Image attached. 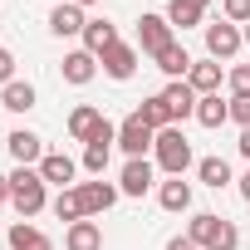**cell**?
I'll return each mask as SVG.
<instances>
[{"label": "cell", "mask_w": 250, "mask_h": 250, "mask_svg": "<svg viewBox=\"0 0 250 250\" xmlns=\"http://www.w3.org/2000/svg\"><path fill=\"white\" fill-rule=\"evenodd\" d=\"M44 177H40V167H15L10 172V206L20 211V221H30V216H40L44 211Z\"/></svg>", "instance_id": "cell-1"}, {"label": "cell", "mask_w": 250, "mask_h": 250, "mask_svg": "<svg viewBox=\"0 0 250 250\" xmlns=\"http://www.w3.org/2000/svg\"><path fill=\"white\" fill-rule=\"evenodd\" d=\"M187 235H191L201 250H235V245H240V230H235L226 216H211V211H196L191 226H187Z\"/></svg>", "instance_id": "cell-2"}, {"label": "cell", "mask_w": 250, "mask_h": 250, "mask_svg": "<svg viewBox=\"0 0 250 250\" xmlns=\"http://www.w3.org/2000/svg\"><path fill=\"white\" fill-rule=\"evenodd\" d=\"M152 152H157V167H162L167 177H187V167H191V143H187L182 128H162Z\"/></svg>", "instance_id": "cell-3"}, {"label": "cell", "mask_w": 250, "mask_h": 250, "mask_svg": "<svg viewBox=\"0 0 250 250\" xmlns=\"http://www.w3.org/2000/svg\"><path fill=\"white\" fill-rule=\"evenodd\" d=\"M113 147H118V128L103 118V128L83 143V172H93V177H103V167H108V157H113Z\"/></svg>", "instance_id": "cell-4"}, {"label": "cell", "mask_w": 250, "mask_h": 250, "mask_svg": "<svg viewBox=\"0 0 250 250\" xmlns=\"http://www.w3.org/2000/svg\"><path fill=\"white\" fill-rule=\"evenodd\" d=\"M240 44H245V35H240L230 20H211V25H206V54H211L216 64H221V59H235Z\"/></svg>", "instance_id": "cell-5"}, {"label": "cell", "mask_w": 250, "mask_h": 250, "mask_svg": "<svg viewBox=\"0 0 250 250\" xmlns=\"http://www.w3.org/2000/svg\"><path fill=\"white\" fill-rule=\"evenodd\" d=\"M118 147L128 152V157H143L147 147H157V133L133 113V118H123V123H118Z\"/></svg>", "instance_id": "cell-6"}, {"label": "cell", "mask_w": 250, "mask_h": 250, "mask_svg": "<svg viewBox=\"0 0 250 250\" xmlns=\"http://www.w3.org/2000/svg\"><path fill=\"white\" fill-rule=\"evenodd\" d=\"M167 44H177V40H172V25H167V15H143V20H138V49L157 59Z\"/></svg>", "instance_id": "cell-7"}, {"label": "cell", "mask_w": 250, "mask_h": 250, "mask_svg": "<svg viewBox=\"0 0 250 250\" xmlns=\"http://www.w3.org/2000/svg\"><path fill=\"white\" fill-rule=\"evenodd\" d=\"M5 147H10V157H15L20 167H40V162H44V138L30 133V128H15V133L5 138Z\"/></svg>", "instance_id": "cell-8"}, {"label": "cell", "mask_w": 250, "mask_h": 250, "mask_svg": "<svg viewBox=\"0 0 250 250\" xmlns=\"http://www.w3.org/2000/svg\"><path fill=\"white\" fill-rule=\"evenodd\" d=\"M40 177H44V187H59V191H69V187H74V177H79V162H74L69 152H44V162H40Z\"/></svg>", "instance_id": "cell-9"}, {"label": "cell", "mask_w": 250, "mask_h": 250, "mask_svg": "<svg viewBox=\"0 0 250 250\" xmlns=\"http://www.w3.org/2000/svg\"><path fill=\"white\" fill-rule=\"evenodd\" d=\"M152 177H157V167H152L147 157H128L118 191H123V196H147V191H152Z\"/></svg>", "instance_id": "cell-10"}, {"label": "cell", "mask_w": 250, "mask_h": 250, "mask_svg": "<svg viewBox=\"0 0 250 250\" xmlns=\"http://www.w3.org/2000/svg\"><path fill=\"white\" fill-rule=\"evenodd\" d=\"M206 10H211V0H167V25L172 30H191V25L206 20Z\"/></svg>", "instance_id": "cell-11"}, {"label": "cell", "mask_w": 250, "mask_h": 250, "mask_svg": "<svg viewBox=\"0 0 250 250\" xmlns=\"http://www.w3.org/2000/svg\"><path fill=\"white\" fill-rule=\"evenodd\" d=\"M103 74H108V79H118V83H123V79H133V74H138V49L118 40V44L103 54Z\"/></svg>", "instance_id": "cell-12"}, {"label": "cell", "mask_w": 250, "mask_h": 250, "mask_svg": "<svg viewBox=\"0 0 250 250\" xmlns=\"http://www.w3.org/2000/svg\"><path fill=\"white\" fill-rule=\"evenodd\" d=\"M83 5H74V0H64V5H54L49 10V30L59 35V40H69V35H83Z\"/></svg>", "instance_id": "cell-13"}, {"label": "cell", "mask_w": 250, "mask_h": 250, "mask_svg": "<svg viewBox=\"0 0 250 250\" xmlns=\"http://www.w3.org/2000/svg\"><path fill=\"white\" fill-rule=\"evenodd\" d=\"M113 44H118V25H113V20H88V25H83V49H88V54L103 59Z\"/></svg>", "instance_id": "cell-14"}, {"label": "cell", "mask_w": 250, "mask_h": 250, "mask_svg": "<svg viewBox=\"0 0 250 250\" xmlns=\"http://www.w3.org/2000/svg\"><path fill=\"white\" fill-rule=\"evenodd\" d=\"M162 98H167L172 118H196V88H191L187 79H172V83L162 88Z\"/></svg>", "instance_id": "cell-15"}, {"label": "cell", "mask_w": 250, "mask_h": 250, "mask_svg": "<svg viewBox=\"0 0 250 250\" xmlns=\"http://www.w3.org/2000/svg\"><path fill=\"white\" fill-rule=\"evenodd\" d=\"M79 196H83V211H88V216H103L123 191H118V187H108V182H79Z\"/></svg>", "instance_id": "cell-16"}, {"label": "cell", "mask_w": 250, "mask_h": 250, "mask_svg": "<svg viewBox=\"0 0 250 250\" xmlns=\"http://www.w3.org/2000/svg\"><path fill=\"white\" fill-rule=\"evenodd\" d=\"M64 250H103V226L98 221H74L64 230Z\"/></svg>", "instance_id": "cell-17"}, {"label": "cell", "mask_w": 250, "mask_h": 250, "mask_svg": "<svg viewBox=\"0 0 250 250\" xmlns=\"http://www.w3.org/2000/svg\"><path fill=\"white\" fill-rule=\"evenodd\" d=\"M93 74H98V54H88V49L64 54V83H93Z\"/></svg>", "instance_id": "cell-18"}, {"label": "cell", "mask_w": 250, "mask_h": 250, "mask_svg": "<svg viewBox=\"0 0 250 250\" xmlns=\"http://www.w3.org/2000/svg\"><path fill=\"white\" fill-rule=\"evenodd\" d=\"M187 83L196 88V98L216 93V88H221V64H216V59H196V64H191V74H187Z\"/></svg>", "instance_id": "cell-19"}, {"label": "cell", "mask_w": 250, "mask_h": 250, "mask_svg": "<svg viewBox=\"0 0 250 250\" xmlns=\"http://www.w3.org/2000/svg\"><path fill=\"white\" fill-rule=\"evenodd\" d=\"M157 201H162V211H191V182L167 177V182L157 187Z\"/></svg>", "instance_id": "cell-20"}, {"label": "cell", "mask_w": 250, "mask_h": 250, "mask_svg": "<svg viewBox=\"0 0 250 250\" xmlns=\"http://www.w3.org/2000/svg\"><path fill=\"white\" fill-rule=\"evenodd\" d=\"M98 128H103V113H98V108H88V103H83V108H74V113H69V138H74V143H88Z\"/></svg>", "instance_id": "cell-21"}, {"label": "cell", "mask_w": 250, "mask_h": 250, "mask_svg": "<svg viewBox=\"0 0 250 250\" xmlns=\"http://www.w3.org/2000/svg\"><path fill=\"white\" fill-rule=\"evenodd\" d=\"M138 118L147 123L152 133H162V128H177V118H172V108H167V98H162V93H152V98H143V108H138Z\"/></svg>", "instance_id": "cell-22"}, {"label": "cell", "mask_w": 250, "mask_h": 250, "mask_svg": "<svg viewBox=\"0 0 250 250\" xmlns=\"http://www.w3.org/2000/svg\"><path fill=\"white\" fill-rule=\"evenodd\" d=\"M10 250H54V240L44 230H35L30 221H15L10 226Z\"/></svg>", "instance_id": "cell-23"}, {"label": "cell", "mask_w": 250, "mask_h": 250, "mask_svg": "<svg viewBox=\"0 0 250 250\" xmlns=\"http://www.w3.org/2000/svg\"><path fill=\"white\" fill-rule=\"evenodd\" d=\"M191 64H196V59H191L182 44H167V49L157 54V69H162L167 79H187V74H191Z\"/></svg>", "instance_id": "cell-24"}, {"label": "cell", "mask_w": 250, "mask_h": 250, "mask_svg": "<svg viewBox=\"0 0 250 250\" xmlns=\"http://www.w3.org/2000/svg\"><path fill=\"white\" fill-rule=\"evenodd\" d=\"M226 118H230V103H221V93L196 98V123H201V128H221Z\"/></svg>", "instance_id": "cell-25"}, {"label": "cell", "mask_w": 250, "mask_h": 250, "mask_svg": "<svg viewBox=\"0 0 250 250\" xmlns=\"http://www.w3.org/2000/svg\"><path fill=\"white\" fill-rule=\"evenodd\" d=\"M0 103H5L10 113H30L35 108V83H5V88H0Z\"/></svg>", "instance_id": "cell-26"}, {"label": "cell", "mask_w": 250, "mask_h": 250, "mask_svg": "<svg viewBox=\"0 0 250 250\" xmlns=\"http://www.w3.org/2000/svg\"><path fill=\"white\" fill-rule=\"evenodd\" d=\"M196 177H201L211 191H221V187L230 182V162H226V157H201V162H196Z\"/></svg>", "instance_id": "cell-27"}, {"label": "cell", "mask_w": 250, "mask_h": 250, "mask_svg": "<svg viewBox=\"0 0 250 250\" xmlns=\"http://www.w3.org/2000/svg\"><path fill=\"white\" fill-rule=\"evenodd\" d=\"M54 216H59V221H69V226H74V221H88L79 187H69V191H59V196H54Z\"/></svg>", "instance_id": "cell-28"}, {"label": "cell", "mask_w": 250, "mask_h": 250, "mask_svg": "<svg viewBox=\"0 0 250 250\" xmlns=\"http://www.w3.org/2000/svg\"><path fill=\"white\" fill-rule=\"evenodd\" d=\"M221 20H230V25H250V0H226V5H221Z\"/></svg>", "instance_id": "cell-29"}, {"label": "cell", "mask_w": 250, "mask_h": 250, "mask_svg": "<svg viewBox=\"0 0 250 250\" xmlns=\"http://www.w3.org/2000/svg\"><path fill=\"white\" fill-rule=\"evenodd\" d=\"M250 93V64H235L230 69V98H245Z\"/></svg>", "instance_id": "cell-30"}, {"label": "cell", "mask_w": 250, "mask_h": 250, "mask_svg": "<svg viewBox=\"0 0 250 250\" xmlns=\"http://www.w3.org/2000/svg\"><path fill=\"white\" fill-rule=\"evenodd\" d=\"M230 118L240 123V128H250V93L245 98H230Z\"/></svg>", "instance_id": "cell-31"}, {"label": "cell", "mask_w": 250, "mask_h": 250, "mask_svg": "<svg viewBox=\"0 0 250 250\" xmlns=\"http://www.w3.org/2000/svg\"><path fill=\"white\" fill-rule=\"evenodd\" d=\"M0 83H15V54L0 49Z\"/></svg>", "instance_id": "cell-32"}, {"label": "cell", "mask_w": 250, "mask_h": 250, "mask_svg": "<svg viewBox=\"0 0 250 250\" xmlns=\"http://www.w3.org/2000/svg\"><path fill=\"white\" fill-rule=\"evenodd\" d=\"M167 250H201V245H196L191 235H172V240H167Z\"/></svg>", "instance_id": "cell-33"}, {"label": "cell", "mask_w": 250, "mask_h": 250, "mask_svg": "<svg viewBox=\"0 0 250 250\" xmlns=\"http://www.w3.org/2000/svg\"><path fill=\"white\" fill-rule=\"evenodd\" d=\"M235 147H240V157L250 162V128H240V143H235Z\"/></svg>", "instance_id": "cell-34"}, {"label": "cell", "mask_w": 250, "mask_h": 250, "mask_svg": "<svg viewBox=\"0 0 250 250\" xmlns=\"http://www.w3.org/2000/svg\"><path fill=\"white\" fill-rule=\"evenodd\" d=\"M10 201V177H0V206Z\"/></svg>", "instance_id": "cell-35"}, {"label": "cell", "mask_w": 250, "mask_h": 250, "mask_svg": "<svg viewBox=\"0 0 250 250\" xmlns=\"http://www.w3.org/2000/svg\"><path fill=\"white\" fill-rule=\"evenodd\" d=\"M240 196H245V201H250V172H245V177H240Z\"/></svg>", "instance_id": "cell-36"}, {"label": "cell", "mask_w": 250, "mask_h": 250, "mask_svg": "<svg viewBox=\"0 0 250 250\" xmlns=\"http://www.w3.org/2000/svg\"><path fill=\"white\" fill-rule=\"evenodd\" d=\"M74 5H98V0H74Z\"/></svg>", "instance_id": "cell-37"}, {"label": "cell", "mask_w": 250, "mask_h": 250, "mask_svg": "<svg viewBox=\"0 0 250 250\" xmlns=\"http://www.w3.org/2000/svg\"><path fill=\"white\" fill-rule=\"evenodd\" d=\"M240 35H245V44H250V25H245V30H240Z\"/></svg>", "instance_id": "cell-38"}]
</instances>
